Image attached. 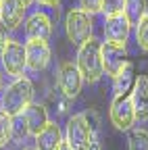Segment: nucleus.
Wrapping results in <instances>:
<instances>
[{
	"label": "nucleus",
	"instance_id": "f257e3e1",
	"mask_svg": "<svg viewBox=\"0 0 148 150\" xmlns=\"http://www.w3.org/2000/svg\"><path fill=\"white\" fill-rule=\"evenodd\" d=\"M77 69L84 75V81L96 83L104 75V65H102V44L94 38H90L88 42L79 46L77 52Z\"/></svg>",
	"mask_w": 148,
	"mask_h": 150
},
{
	"label": "nucleus",
	"instance_id": "f03ea898",
	"mask_svg": "<svg viewBox=\"0 0 148 150\" xmlns=\"http://www.w3.org/2000/svg\"><path fill=\"white\" fill-rule=\"evenodd\" d=\"M33 100V83L27 77H17L2 94V110L11 117H17L31 104Z\"/></svg>",
	"mask_w": 148,
	"mask_h": 150
},
{
	"label": "nucleus",
	"instance_id": "7ed1b4c3",
	"mask_svg": "<svg viewBox=\"0 0 148 150\" xmlns=\"http://www.w3.org/2000/svg\"><path fill=\"white\" fill-rule=\"evenodd\" d=\"M73 150H100L98 134L90 127L86 115H73L67 123V140Z\"/></svg>",
	"mask_w": 148,
	"mask_h": 150
},
{
	"label": "nucleus",
	"instance_id": "20e7f679",
	"mask_svg": "<svg viewBox=\"0 0 148 150\" xmlns=\"http://www.w3.org/2000/svg\"><path fill=\"white\" fill-rule=\"evenodd\" d=\"M67 38L75 46H81L92 38V15L84 8H71L65 21Z\"/></svg>",
	"mask_w": 148,
	"mask_h": 150
},
{
	"label": "nucleus",
	"instance_id": "39448f33",
	"mask_svg": "<svg viewBox=\"0 0 148 150\" xmlns=\"http://www.w3.org/2000/svg\"><path fill=\"white\" fill-rule=\"evenodd\" d=\"M110 121L113 125L121 131L132 129L134 121H136V104L132 94H119L110 102Z\"/></svg>",
	"mask_w": 148,
	"mask_h": 150
},
{
	"label": "nucleus",
	"instance_id": "423d86ee",
	"mask_svg": "<svg viewBox=\"0 0 148 150\" xmlns=\"http://www.w3.org/2000/svg\"><path fill=\"white\" fill-rule=\"evenodd\" d=\"M2 67L6 71V75H13V77H23V71L27 69V56H25V46L17 40H11L2 50Z\"/></svg>",
	"mask_w": 148,
	"mask_h": 150
},
{
	"label": "nucleus",
	"instance_id": "0eeeda50",
	"mask_svg": "<svg viewBox=\"0 0 148 150\" xmlns=\"http://www.w3.org/2000/svg\"><path fill=\"white\" fill-rule=\"evenodd\" d=\"M127 50L121 44H113V42H104L102 44V65L106 75L115 77L119 75L125 67H127Z\"/></svg>",
	"mask_w": 148,
	"mask_h": 150
},
{
	"label": "nucleus",
	"instance_id": "6e6552de",
	"mask_svg": "<svg viewBox=\"0 0 148 150\" xmlns=\"http://www.w3.org/2000/svg\"><path fill=\"white\" fill-rule=\"evenodd\" d=\"M81 86H84V75L79 73L77 65L63 63L59 67V88L63 90V94L69 98H75L81 92Z\"/></svg>",
	"mask_w": 148,
	"mask_h": 150
},
{
	"label": "nucleus",
	"instance_id": "1a4fd4ad",
	"mask_svg": "<svg viewBox=\"0 0 148 150\" xmlns=\"http://www.w3.org/2000/svg\"><path fill=\"white\" fill-rule=\"evenodd\" d=\"M25 56H27V69L31 71H44L50 63V46L44 40H27L25 44Z\"/></svg>",
	"mask_w": 148,
	"mask_h": 150
},
{
	"label": "nucleus",
	"instance_id": "9d476101",
	"mask_svg": "<svg viewBox=\"0 0 148 150\" xmlns=\"http://www.w3.org/2000/svg\"><path fill=\"white\" fill-rule=\"evenodd\" d=\"M129 29H132V25H129V21L125 19V15H110L104 19V38L106 42H113V44H121L125 46L127 38H129Z\"/></svg>",
	"mask_w": 148,
	"mask_h": 150
},
{
	"label": "nucleus",
	"instance_id": "9b49d317",
	"mask_svg": "<svg viewBox=\"0 0 148 150\" xmlns=\"http://www.w3.org/2000/svg\"><path fill=\"white\" fill-rule=\"evenodd\" d=\"M52 33V19L46 13H33L25 21V35L27 40H48Z\"/></svg>",
	"mask_w": 148,
	"mask_h": 150
},
{
	"label": "nucleus",
	"instance_id": "f8f14e48",
	"mask_svg": "<svg viewBox=\"0 0 148 150\" xmlns=\"http://www.w3.org/2000/svg\"><path fill=\"white\" fill-rule=\"evenodd\" d=\"M21 117L25 119V125H27V129H29L31 136H38L40 131L50 123L44 104H33V102H31V104L21 112Z\"/></svg>",
	"mask_w": 148,
	"mask_h": 150
},
{
	"label": "nucleus",
	"instance_id": "ddd939ff",
	"mask_svg": "<svg viewBox=\"0 0 148 150\" xmlns=\"http://www.w3.org/2000/svg\"><path fill=\"white\" fill-rule=\"evenodd\" d=\"M25 4L21 0H2L0 2V11H2V25H6V29H15L19 27L25 15Z\"/></svg>",
	"mask_w": 148,
	"mask_h": 150
},
{
	"label": "nucleus",
	"instance_id": "4468645a",
	"mask_svg": "<svg viewBox=\"0 0 148 150\" xmlns=\"http://www.w3.org/2000/svg\"><path fill=\"white\" fill-rule=\"evenodd\" d=\"M61 144H63L61 127L57 123H52V121L35 136V148L38 150H59Z\"/></svg>",
	"mask_w": 148,
	"mask_h": 150
},
{
	"label": "nucleus",
	"instance_id": "2eb2a0df",
	"mask_svg": "<svg viewBox=\"0 0 148 150\" xmlns=\"http://www.w3.org/2000/svg\"><path fill=\"white\" fill-rule=\"evenodd\" d=\"M132 98L136 104V119H148V77L140 75L132 90Z\"/></svg>",
	"mask_w": 148,
	"mask_h": 150
},
{
	"label": "nucleus",
	"instance_id": "dca6fc26",
	"mask_svg": "<svg viewBox=\"0 0 148 150\" xmlns=\"http://www.w3.org/2000/svg\"><path fill=\"white\" fill-rule=\"evenodd\" d=\"M136 75H134V65L127 63V67L113 77V90H115V96H119V94H132L134 86H136Z\"/></svg>",
	"mask_w": 148,
	"mask_h": 150
},
{
	"label": "nucleus",
	"instance_id": "f3484780",
	"mask_svg": "<svg viewBox=\"0 0 148 150\" xmlns=\"http://www.w3.org/2000/svg\"><path fill=\"white\" fill-rule=\"evenodd\" d=\"M123 15L129 21V25H138L146 17V0H125Z\"/></svg>",
	"mask_w": 148,
	"mask_h": 150
},
{
	"label": "nucleus",
	"instance_id": "a211bd4d",
	"mask_svg": "<svg viewBox=\"0 0 148 150\" xmlns=\"http://www.w3.org/2000/svg\"><path fill=\"white\" fill-rule=\"evenodd\" d=\"M13 140V117L0 108V148H4Z\"/></svg>",
	"mask_w": 148,
	"mask_h": 150
},
{
	"label": "nucleus",
	"instance_id": "6ab92c4d",
	"mask_svg": "<svg viewBox=\"0 0 148 150\" xmlns=\"http://www.w3.org/2000/svg\"><path fill=\"white\" fill-rule=\"evenodd\" d=\"M127 142H129V150H148V131L146 129H132Z\"/></svg>",
	"mask_w": 148,
	"mask_h": 150
},
{
	"label": "nucleus",
	"instance_id": "aec40b11",
	"mask_svg": "<svg viewBox=\"0 0 148 150\" xmlns=\"http://www.w3.org/2000/svg\"><path fill=\"white\" fill-rule=\"evenodd\" d=\"M136 42H138V46L144 52H148V13H146V17L142 19V21L136 25Z\"/></svg>",
	"mask_w": 148,
	"mask_h": 150
},
{
	"label": "nucleus",
	"instance_id": "412c9836",
	"mask_svg": "<svg viewBox=\"0 0 148 150\" xmlns=\"http://www.w3.org/2000/svg\"><path fill=\"white\" fill-rule=\"evenodd\" d=\"M123 11H125V0H102V13L106 17L121 15Z\"/></svg>",
	"mask_w": 148,
	"mask_h": 150
},
{
	"label": "nucleus",
	"instance_id": "4be33fe9",
	"mask_svg": "<svg viewBox=\"0 0 148 150\" xmlns=\"http://www.w3.org/2000/svg\"><path fill=\"white\" fill-rule=\"evenodd\" d=\"M25 136H29V129L25 125V119L21 115H17L13 117V138L15 140H23Z\"/></svg>",
	"mask_w": 148,
	"mask_h": 150
},
{
	"label": "nucleus",
	"instance_id": "5701e85b",
	"mask_svg": "<svg viewBox=\"0 0 148 150\" xmlns=\"http://www.w3.org/2000/svg\"><path fill=\"white\" fill-rule=\"evenodd\" d=\"M81 8L88 11L90 15H94V13L102 11V0H81Z\"/></svg>",
	"mask_w": 148,
	"mask_h": 150
},
{
	"label": "nucleus",
	"instance_id": "b1692460",
	"mask_svg": "<svg viewBox=\"0 0 148 150\" xmlns=\"http://www.w3.org/2000/svg\"><path fill=\"white\" fill-rule=\"evenodd\" d=\"M6 25H2L0 23V56H2V50H4V46H6V42H8V35H6Z\"/></svg>",
	"mask_w": 148,
	"mask_h": 150
},
{
	"label": "nucleus",
	"instance_id": "393cba45",
	"mask_svg": "<svg viewBox=\"0 0 148 150\" xmlns=\"http://www.w3.org/2000/svg\"><path fill=\"white\" fill-rule=\"evenodd\" d=\"M38 2H40V4H44V6H52V8H57L61 0H38Z\"/></svg>",
	"mask_w": 148,
	"mask_h": 150
},
{
	"label": "nucleus",
	"instance_id": "a878e982",
	"mask_svg": "<svg viewBox=\"0 0 148 150\" xmlns=\"http://www.w3.org/2000/svg\"><path fill=\"white\" fill-rule=\"evenodd\" d=\"M59 150H73V148H71V146H69V144H67V142H63V144H61V146H59Z\"/></svg>",
	"mask_w": 148,
	"mask_h": 150
},
{
	"label": "nucleus",
	"instance_id": "bb28decb",
	"mask_svg": "<svg viewBox=\"0 0 148 150\" xmlns=\"http://www.w3.org/2000/svg\"><path fill=\"white\" fill-rule=\"evenodd\" d=\"M21 2H23V4H25V6H29V4H31V2H33V0H21Z\"/></svg>",
	"mask_w": 148,
	"mask_h": 150
},
{
	"label": "nucleus",
	"instance_id": "cd10ccee",
	"mask_svg": "<svg viewBox=\"0 0 148 150\" xmlns=\"http://www.w3.org/2000/svg\"><path fill=\"white\" fill-rule=\"evenodd\" d=\"M23 150H38V148H23Z\"/></svg>",
	"mask_w": 148,
	"mask_h": 150
},
{
	"label": "nucleus",
	"instance_id": "c85d7f7f",
	"mask_svg": "<svg viewBox=\"0 0 148 150\" xmlns=\"http://www.w3.org/2000/svg\"><path fill=\"white\" fill-rule=\"evenodd\" d=\"M0 23H2V11H0Z\"/></svg>",
	"mask_w": 148,
	"mask_h": 150
},
{
	"label": "nucleus",
	"instance_id": "c756f323",
	"mask_svg": "<svg viewBox=\"0 0 148 150\" xmlns=\"http://www.w3.org/2000/svg\"><path fill=\"white\" fill-rule=\"evenodd\" d=\"M0 83H2V75H0Z\"/></svg>",
	"mask_w": 148,
	"mask_h": 150
},
{
	"label": "nucleus",
	"instance_id": "7c9ffc66",
	"mask_svg": "<svg viewBox=\"0 0 148 150\" xmlns=\"http://www.w3.org/2000/svg\"><path fill=\"white\" fill-rule=\"evenodd\" d=\"M0 2H2V0H0Z\"/></svg>",
	"mask_w": 148,
	"mask_h": 150
}]
</instances>
